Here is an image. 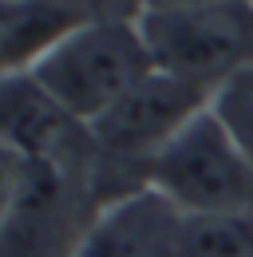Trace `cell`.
<instances>
[{
  "label": "cell",
  "instance_id": "5",
  "mask_svg": "<svg viewBox=\"0 0 253 257\" xmlns=\"http://www.w3.org/2000/svg\"><path fill=\"white\" fill-rule=\"evenodd\" d=\"M0 123H4V151L36 162H56L71 170H95L99 151H95L91 127L79 123L71 111H63L28 71L4 75L0 91Z\"/></svg>",
  "mask_w": 253,
  "mask_h": 257
},
{
  "label": "cell",
  "instance_id": "7",
  "mask_svg": "<svg viewBox=\"0 0 253 257\" xmlns=\"http://www.w3.org/2000/svg\"><path fill=\"white\" fill-rule=\"evenodd\" d=\"M95 20V12L60 4V0H4L0 4V48H4V75L36 67L63 36L79 24Z\"/></svg>",
  "mask_w": 253,
  "mask_h": 257
},
{
  "label": "cell",
  "instance_id": "1",
  "mask_svg": "<svg viewBox=\"0 0 253 257\" xmlns=\"http://www.w3.org/2000/svg\"><path fill=\"white\" fill-rule=\"evenodd\" d=\"M151 71L155 60L139 28V12L95 16L63 36L36 67H28L32 79L87 127Z\"/></svg>",
  "mask_w": 253,
  "mask_h": 257
},
{
  "label": "cell",
  "instance_id": "8",
  "mask_svg": "<svg viewBox=\"0 0 253 257\" xmlns=\"http://www.w3.org/2000/svg\"><path fill=\"white\" fill-rule=\"evenodd\" d=\"M182 257H253V210L186 218Z\"/></svg>",
  "mask_w": 253,
  "mask_h": 257
},
{
  "label": "cell",
  "instance_id": "4",
  "mask_svg": "<svg viewBox=\"0 0 253 257\" xmlns=\"http://www.w3.org/2000/svg\"><path fill=\"white\" fill-rule=\"evenodd\" d=\"M210 103H214V87L155 67L107 115H99L91 123V139H95V151H99L95 178L111 174V170H123V166L139 170L147 178L155 155L194 115H202Z\"/></svg>",
  "mask_w": 253,
  "mask_h": 257
},
{
  "label": "cell",
  "instance_id": "11",
  "mask_svg": "<svg viewBox=\"0 0 253 257\" xmlns=\"http://www.w3.org/2000/svg\"><path fill=\"white\" fill-rule=\"evenodd\" d=\"M60 4L87 8V12H95V16H107V12H123V8H115V0H60Z\"/></svg>",
  "mask_w": 253,
  "mask_h": 257
},
{
  "label": "cell",
  "instance_id": "3",
  "mask_svg": "<svg viewBox=\"0 0 253 257\" xmlns=\"http://www.w3.org/2000/svg\"><path fill=\"white\" fill-rule=\"evenodd\" d=\"M147 178L186 218L253 210V166L214 107L194 115L158 151Z\"/></svg>",
  "mask_w": 253,
  "mask_h": 257
},
{
  "label": "cell",
  "instance_id": "2",
  "mask_svg": "<svg viewBox=\"0 0 253 257\" xmlns=\"http://www.w3.org/2000/svg\"><path fill=\"white\" fill-rule=\"evenodd\" d=\"M139 28L158 71L218 91L225 79L253 71V0H218L194 8H147Z\"/></svg>",
  "mask_w": 253,
  "mask_h": 257
},
{
  "label": "cell",
  "instance_id": "6",
  "mask_svg": "<svg viewBox=\"0 0 253 257\" xmlns=\"http://www.w3.org/2000/svg\"><path fill=\"white\" fill-rule=\"evenodd\" d=\"M186 214L155 186L99 206L71 257H182Z\"/></svg>",
  "mask_w": 253,
  "mask_h": 257
},
{
  "label": "cell",
  "instance_id": "10",
  "mask_svg": "<svg viewBox=\"0 0 253 257\" xmlns=\"http://www.w3.org/2000/svg\"><path fill=\"white\" fill-rule=\"evenodd\" d=\"M139 12L147 8H194V4H218V0H135Z\"/></svg>",
  "mask_w": 253,
  "mask_h": 257
},
{
  "label": "cell",
  "instance_id": "9",
  "mask_svg": "<svg viewBox=\"0 0 253 257\" xmlns=\"http://www.w3.org/2000/svg\"><path fill=\"white\" fill-rule=\"evenodd\" d=\"M214 115H218L225 131L233 135V143L241 147V155L253 166V71H241L233 79H225L214 91Z\"/></svg>",
  "mask_w": 253,
  "mask_h": 257
}]
</instances>
